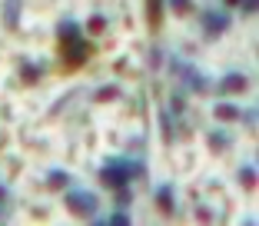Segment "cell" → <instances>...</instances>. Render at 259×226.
Returning a JSON list of instances; mask_svg holds the SVG:
<instances>
[{"mask_svg":"<svg viewBox=\"0 0 259 226\" xmlns=\"http://www.w3.org/2000/svg\"><path fill=\"white\" fill-rule=\"evenodd\" d=\"M146 176V163L143 160H130V157H110L100 166V183L110 190L126 186L130 180H143Z\"/></svg>","mask_w":259,"mask_h":226,"instance_id":"cell-1","label":"cell"},{"mask_svg":"<svg viewBox=\"0 0 259 226\" xmlns=\"http://www.w3.org/2000/svg\"><path fill=\"white\" fill-rule=\"evenodd\" d=\"M169 70H173V73H176V80L183 83V87H190L193 93H209V90H213V83L206 80V77L199 73V70L193 67V63L180 60V57H173V60H169Z\"/></svg>","mask_w":259,"mask_h":226,"instance_id":"cell-2","label":"cell"},{"mask_svg":"<svg viewBox=\"0 0 259 226\" xmlns=\"http://www.w3.org/2000/svg\"><path fill=\"white\" fill-rule=\"evenodd\" d=\"M63 206H67V210L73 213V216L90 219L93 213H97L100 200H97V193H90V190H70V193L63 196Z\"/></svg>","mask_w":259,"mask_h":226,"instance_id":"cell-3","label":"cell"},{"mask_svg":"<svg viewBox=\"0 0 259 226\" xmlns=\"http://www.w3.org/2000/svg\"><path fill=\"white\" fill-rule=\"evenodd\" d=\"M60 53H63V63H67V70H76V67H83L87 60H90V53H93V44L90 40H73V44H67V47H60Z\"/></svg>","mask_w":259,"mask_h":226,"instance_id":"cell-4","label":"cell"},{"mask_svg":"<svg viewBox=\"0 0 259 226\" xmlns=\"http://www.w3.org/2000/svg\"><path fill=\"white\" fill-rule=\"evenodd\" d=\"M229 23H233V17H229L226 10H206L203 14V37L206 40L223 37V33L229 30Z\"/></svg>","mask_w":259,"mask_h":226,"instance_id":"cell-5","label":"cell"},{"mask_svg":"<svg viewBox=\"0 0 259 226\" xmlns=\"http://www.w3.org/2000/svg\"><path fill=\"white\" fill-rule=\"evenodd\" d=\"M20 14H23V0H4L0 20H4L7 30H20Z\"/></svg>","mask_w":259,"mask_h":226,"instance_id":"cell-6","label":"cell"},{"mask_svg":"<svg viewBox=\"0 0 259 226\" xmlns=\"http://www.w3.org/2000/svg\"><path fill=\"white\" fill-rule=\"evenodd\" d=\"M83 37V27L76 20H60L57 23V44L60 47H67V44H73V40H80Z\"/></svg>","mask_w":259,"mask_h":226,"instance_id":"cell-7","label":"cell"},{"mask_svg":"<svg viewBox=\"0 0 259 226\" xmlns=\"http://www.w3.org/2000/svg\"><path fill=\"white\" fill-rule=\"evenodd\" d=\"M246 87H249V77H246V73H226L220 83H216V90L226 93V97H229V93H243Z\"/></svg>","mask_w":259,"mask_h":226,"instance_id":"cell-8","label":"cell"},{"mask_svg":"<svg viewBox=\"0 0 259 226\" xmlns=\"http://www.w3.org/2000/svg\"><path fill=\"white\" fill-rule=\"evenodd\" d=\"M163 7H166V0H146V23L153 33H160L163 27Z\"/></svg>","mask_w":259,"mask_h":226,"instance_id":"cell-9","label":"cell"},{"mask_svg":"<svg viewBox=\"0 0 259 226\" xmlns=\"http://www.w3.org/2000/svg\"><path fill=\"white\" fill-rule=\"evenodd\" d=\"M156 206L160 213H176V200H173V186H156Z\"/></svg>","mask_w":259,"mask_h":226,"instance_id":"cell-10","label":"cell"},{"mask_svg":"<svg viewBox=\"0 0 259 226\" xmlns=\"http://www.w3.org/2000/svg\"><path fill=\"white\" fill-rule=\"evenodd\" d=\"M239 106H233V103H216L213 106V117L216 120H223V123H239Z\"/></svg>","mask_w":259,"mask_h":226,"instance_id":"cell-11","label":"cell"},{"mask_svg":"<svg viewBox=\"0 0 259 226\" xmlns=\"http://www.w3.org/2000/svg\"><path fill=\"white\" fill-rule=\"evenodd\" d=\"M70 180H73V176H70L67 170H50V173H47V186L50 190H67Z\"/></svg>","mask_w":259,"mask_h":226,"instance_id":"cell-12","label":"cell"},{"mask_svg":"<svg viewBox=\"0 0 259 226\" xmlns=\"http://www.w3.org/2000/svg\"><path fill=\"white\" fill-rule=\"evenodd\" d=\"M40 77H44V67H40V63H30V60L20 63V80L23 83H37Z\"/></svg>","mask_w":259,"mask_h":226,"instance_id":"cell-13","label":"cell"},{"mask_svg":"<svg viewBox=\"0 0 259 226\" xmlns=\"http://www.w3.org/2000/svg\"><path fill=\"white\" fill-rule=\"evenodd\" d=\"M206 143H209V150H229V133H223V130H213V133L206 136Z\"/></svg>","mask_w":259,"mask_h":226,"instance_id":"cell-14","label":"cell"},{"mask_svg":"<svg viewBox=\"0 0 259 226\" xmlns=\"http://www.w3.org/2000/svg\"><path fill=\"white\" fill-rule=\"evenodd\" d=\"M116 97H120V87H113V83H107V87H100V90L93 93L97 103H110V100H116Z\"/></svg>","mask_w":259,"mask_h":226,"instance_id":"cell-15","label":"cell"},{"mask_svg":"<svg viewBox=\"0 0 259 226\" xmlns=\"http://www.w3.org/2000/svg\"><path fill=\"white\" fill-rule=\"evenodd\" d=\"M160 130H163V140H166V143H169V140L176 136V130H173V120H169V113H166V110H160Z\"/></svg>","mask_w":259,"mask_h":226,"instance_id":"cell-16","label":"cell"},{"mask_svg":"<svg viewBox=\"0 0 259 226\" xmlns=\"http://www.w3.org/2000/svg\"><path fill=\"white\" fill-rule=\"evenodd\" d=\"M103 226H130V216H126V210H116V213H110L107 219H100Z\"/></svg>","mask_w":259,"mask_h":226,"instance_id":"cell-17","label":"cell"},{"mask_svg":"<svg viewBox=\"0 0 259 226\" xmlns=\"http://www.w3.org/2000/svg\"><path fill=\"white\" fill-rule=\"evenodd\" d=\"M256 166H243V170H239V183H243V186L246 190H252V186H256Z\"/></svg>","mask_w":259,"mask_h":226,"instance_id":"cell-18","label":"cell"},{"mask_svg":"<svg viewBox=\"0 0 259 226\" xmlns=\"http://www.w3.org/2000/svg\"><path fill=\"white\" fill-rule=\"evenodd\" d=\"M130 203H133V190H130V183H126V186H116V206L126 210Z\"/></svg>","mask_w":259,"mask_h":226,"instance_id":"cell-19","label":"cell"},{"mask_svg":"<svg viewBox=\"0 0 259 226\" xmlns=\"http://www.w3.org/2000/svg\"><path fill=\"white\" fill-rule=\"evenodd\" d=\"M87 30H90V33H103V30H107V17H103V14H93L90 20H87Z\"/></svg>","mask_w":259,"mask_h":226,"instance_id":"cell-20","label":"cell"},{"mask_svg":"<svg viewBox=\"0 0 259 226\" xmlns=\"http://www.w3.org/2000/svg\"><path fill=\"white\" fill-rule=\"evenodd\" d=\"M169 7H173V14H180V17H186L193 10V0H169Z\"/></svg>","mask_w":259,"mask_h":226,"instance_id":"cell-21","label":"cell"},{"mask_svg":"<svg viewBox=\"0 0 259 226\" xmlns=\"http://www.w3.org/2000/svg\"><path fill=\"white\" fill-rule=\"evenodd\" d=\"M169 106H173V113H183V110H186V97H183L180 90H176L173 97H169Z\"/></svg>","mask_w":259,"mask_h":226,"instance_id":"cell-22","label":"cell"},{"mask_svg":"<svg viewBox=\"0 0 259 226\" xmlns=\"http://www.w3.org/2000/svg\"><path fill=\"white\" fill-rule=\"evenodd\" d=\"M239 120H246V127H249V130H256V110H246V113H239Z\"/></svg>","mask_w":259,"mask_h":226,"instance_id":"cell-23","label":"cell"},{"mask_svg":"<svg viewBox=\"0 0 259 226\" xmlns=\"http://www.w3.org/2000/svg\"><path fill=\"white\" fill-rule=\"evenodd\" d=\"M239 7H243V14H256L259 0H239Z\"/></svg>","mask_w":259,"mask_h":226,"instance_id":"cell-24","label":"cell"},{"mask_svg":"<svg viewBox=\"0 0 259 226\" xmlns=\"http://www.w3.org/2000/svg\"><path fill=\"white\" fill-rule=\"evenodd\" d=\"M150 63H153V67H160V63H163V50H160V47H153V50H150Z\"/></svg>","mask_w":259,"mask_h":226,"instance_id":"cell-25","label":"cell"},{"mask_svg":"<svg viewBox=\"0 0 259 226\" xmlns=\"http://www.w3.org/2000/svg\"><path fill=\"white\" fill-rule=\"evenodd\" d=\"M4 200H7V186H0V203H4Z\"/></svg>","mask_w":259,"mask_h":226,"instance_id":"cell-26","label":"cell"},{"mask_svg":"<svg viewBox=\"0 0 259 226\" xmlns=\"http://www.w3.org/2000/svg\"><path fill=\"white\" fill-rule=\"evenodd\" d=\"M226 4H229V7H236V4H239V0H226Z\"/></svg>","mask_w":259,"mask_h":226,"instance_id":"cell-27","label":"cell"}]
</instances>
